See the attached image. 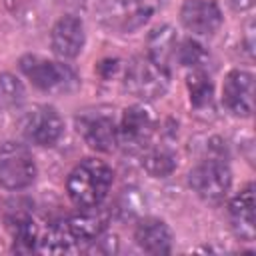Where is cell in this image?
Segmentation results:
<instances>
[{
  "label": "cell",
  "mask_w": 256,
  "mask_h": 256,
  "mask_svg": "<svg viewBox=\"0 0 256 256\" xmlns=\"http://www.w3.org/2000/svg\"><path fill=\"white\" fill-rule=\"evenodd\" d=\"M36 178V164L30 150L18 142L0 144V186L6 190H22Z\"/></svg>",
  "instance_id": "obj_3"
},
{
  "label": "cell",
  "mask_w": 256,
  "mask_h": 256,
  "mask_svg": "<svg viewBox=\"0 0 256 256\" xmlns=\"http://www.w3.org/2000/svg\"><path fill=\"white\" fill-rule=\"evenodd\" d=\"M22 132L36 146H52L64 132V122L52 106H36L22 122Z\"/></svg>",
  "instance_id": "obj_8"
},
{
  "label": "cell",
  "mask_w": 256,
  "mask_h": 256,
  "mask_svg": "<svg viewBox=\"0 0 256 256\" xmlns=\"http://www.w3.org/2000/svg\"><path fill=\"white\" fill-rule=\"evenodd\" d=\"M142 166H144V170L150 176H154V178H166L176 168V156L166 146H154V148H148L146 146L144 148V154H142Z\"/></svg>",
  "instance_id": "obj_17"
},
{
  "label": "cell",
  "mask_w": 256,
  "mask_h": 256,
  "mask_svg": "<svg viewBox=\"0 0 256 256\" xmlns=\"http://www.w3.org/2000/svg\"><path fill=\"white\" fill-rule=\"evenodd\" d=\"M170 84L168 68L152 60L150 56L134 58L124 72V88L140 98V100H154L160 98Z\"/></svg>",
  "instance_id": "obj_2"
},
{
  "label": "cell",
  "mask_w": 256,
  "mask_h": 256,
  "mask_svg": "<svg viewBox=\"0 0 256 256\" xmlns=\"http://www.w3.org/2000/svg\"><path fill=\"white\" fill-rule=\"evenodd\" d=\"M136 244L148 254H168L172 250V234L162 220L146 218L134 230Z\"/></svg>",
  "instance_id": "obj_14"
},
{
  "label": "cell",
  "mask_w": 256,
  "mask_h": 256,
  "mask_svg": "<svg viewBox=\"0 0 256 256\" xmlns=\"http://www.w3.org/2000/svg\"><path fill=\"white\" fill-rule=\"evenodd\" d=\"M188 92H190V102L196 106V108H202L206 104H210L212 100V82L210 78L196 70L188 76Z\"/></svg>",
  "instance_id": "obj_19"
},
{
  "label": "cell",
  "mask_w": 256,
  "mask_h": 256,
  "mask_svg": "<svg viewBox=\"0 0 256 256\" xmlns=\"http://www.w3.org/2000/svg\"><path fill=\"white\" fill-rule=\"evenodd\" d=\"M230 214V222L234 232L242 238V240H254V186L248 184L240 194L234 196V200L230 202L228 208Z\"/></svg>",
  "instance_id": "obj_13"
},
{
  "label": "cell",
  "mask_w": 256,
  "mask_h": 256,
  "mask_svg": "<svg viewBox=\"0 0 256 256\" xmlns=\"http://www.w3.org/2000/svg\"><path fill=\"white\" fill-rule=\"evenodd\" d=\"M112 168L102 162L88 158L80 162L66 180V190L70 200L80 208H94L98 206L112 186Z\"/></svg>",
  "instance_id": "obj_1"
},
{
  "label": "cell",
  "mask_w": 256,
  "mask_h": 256,
  "mask_svg": "<svg viewBox=\"0 0 256 256\" xmlns=\"http://www.w3.org/2000/svg\"><path fill=\"white\" fill-rule=\"evenodd\" d=\"M222 104L234 116H250L254 112V76L246 70H232L222 86Z\"/></svg>",
  "instance_id": "obj_9"
},
{
  "label": "cell",
  "mask_w": 256,
  "mask_h": 256,
  "mask_svg": "<svg viewBox=\"0 0 256 256\" xmlns=\"http://www.w3.org/2000/svg\"><path fill=\"white\" fill-rule=\"evenodd\" d=\"M24 100V86L12 74H0V104L14 106Z\"/></svg>",
  "instance_id": "obj_20"
},
{
  "label": "cell",
  "mask_w": 256,
  "mask_h": 256,
  "mask_svg": "<svg viewBox=\"0 0 256 256\" xmlns=\"http://www.w3.org/2000/svg\"><path fill=\"white\" fill-rule=\"evenodd\" d=\"M176 56H178L180 64L190 66V68H196V66H200V64L204 62L206 52H204V48H202L196 40L186 38V40L176 48Z\"/></svg>",
  "instance_id": "obj_21"
},
{
  "label": "cell",
  "mask_w": 256,
  "mask_h": 256,
  "mask_svg": "<svg viewBox=\"0 0 256 256\" xmlns=\"http://www.w3.org/2000/svg\"><path fill=\"white\" fill-rule=\"evenodd\" d=\"M154 132V120L144 106H130L122 114V122L118 126V144L126 150H144Z\"/></svg>",
  "instance_id": "obj_10"
},
{
  "label": "cell",
  "mask_w": 256,
  "mask_h": 256,
  "mask_svg": "<svg viewBox=\"0 0 256 256\" xmlns=\"http://www.w3.org/2000/svg\"><path fill=\"white\" fill-rule=\"evenodd\" d=\"M50 42H52V50L60 58L78 56L84 46V24L76 16L60 18L52 28Z\"/></svg>",
  "instance_id": "obj_12"
},
{
  "label": "cell",
  "mask_w": 256,
  "mask_h": 256,
  "mask_svg": "<svg viewBox=\"0 0 256 256\" xmlns=\"http://www.w3.org/2000/svg\"><path fill=\"white\" fill-rule=\"evenodd\" d=\"M176 48H178V38H176L174 28L170 26H160L152 30V34L148 36L150 58L162 64L164 68H168V62L176 56Z\"/></svg>",
  "instance_id": "obj_16"
},
{
  "label": "cell",
  "mask_w": 256,
  "mask_h": 256,
  "mask_svg": "<svg viewBox=\"0 0 256 256\" xmlns=\"http://www.w3.org/2000/svg\"><path fill=\"white\" fill-rule=\"evenodd\" d=\"M180 20L194 34H214L222 24V12L210 0H186L180 10Z\"/></svg>",
  "instance_id": "obj_11"
},
{
  "label": "cell",
  "mask_w": 256,
  "mask_h": 256,
  "mask_svg": "<svg viewBox=\"0 0 256 256\" xmlns=\"http://www.w3.org/2000/svg\"><path fill=\"white\" fill-rule=\"evenodd\" d=\"M78 132L86 140V144L100 152H110L118 144V126L114 116L108 112H82L76 118Z\"/></svg>",
  "instance_id": "obj_7"
},
{
  "label": "cell",
  "mask_w": 256,
  "mask_h": 256,
  "mask_svg": "<svg viewBox=\"0 0 256 256\" xmlns=\"http://www.w3.org/2000/svg\"><path fill=\"white\" fill-rule=\"evenodd\" d=\"M154 8L156 0H102L98 6V18L110 30L130 32L142 26Z\"/></svg>",
  "instance_id": "obj_4"
},
{
  "label": "cell",
  "mask_w": 256,
  "mask_h": 256,
  "mask_svg": "<svg viewBox=\"0 0 256 256\" xmlns=\"http://www.w3.org/2000/svg\"><path fill=\"white\" fill-rule=\"evenodd\" d=\"M188 182H190L192 190L202 200H206V202H220L228 194V190H230L232 172H230V168L222 160L208 158V160L200 162L196 168L190 170Z\"/></svg>",
  "instance_id": "obj_6"
},
{
  "label": "cell",
  "mask_w": 256,
  "mask_h": 256,
  "mask_svg": "<svg viewBox=\"0 0 256 256\" xmlns=\"http://www.w3.org/2000/svg\"><path fill=\"white\" fill-rule=\"evenodd\" d=\"M234 10H248L254 6V0H230Z\"/></svg>",
  "instance_id": "obj_22"
},
{
  "label": "cell",
  "mask_w": 256,
  "mask_h": 256,
  "mask_svg": "<svg viewBox=\"0 0 256 256\" xmlns=\"http://www.w3.org/2000/svg\"><path fill=\"white\" fill-rule=\"evenodd\" d=\"M10 230L14 236V248L20 252H30L34 250L38 238V228L34 224V220L26 214H16L14 218H10Z\"/></svg>",
  "instance_id": "obj_18"
},
{
  "label": "cell",
  "mask_w": 256,
  "mask_h": 256,
  "mask_svg": "<svg viewBox=\"0 0 256 256\" xmlns=\"http://www.w3.org/2000/svg\"><path fill=\"white\" fill-rule=\"evenodd\" d=\"M62 228L72 244L94 242L98 236H102L106 228V218L98 212H82L62 222Z\"/></svg>",
  "instance_id": "obj_15"
},
{
  "label": "cell",
  "mask_w": 256,
  "mask_h": 256,
  "mask_svg": "<svg viewBox=\"0 0 256 256\" xmlns=\"http://www.w3.org/2000/svg\"><path fill=\"white\" fill-rule=\"evenodd\" d=\"M20 70L44 92H68L76 86V76L68 66L40 56H24Z\"/></svg>",
  "instance_id": "obj_5"
}]
</instances>
